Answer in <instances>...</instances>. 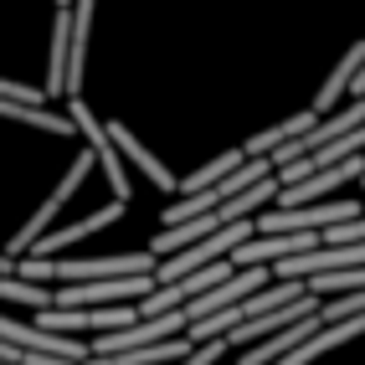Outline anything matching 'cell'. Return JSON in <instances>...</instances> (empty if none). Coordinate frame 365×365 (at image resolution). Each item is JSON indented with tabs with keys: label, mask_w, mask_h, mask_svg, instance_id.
<instances>
[{
	"label": "cell",
	"mask_w": 365,
	"mask_h": 365,
	"mask_svg": "<svg viewBox=\"0 0 365 365\" xmlns=\"http://www.w3.org/2000/svg\"><path fill=\"white\" fill-rule=\"evenodd\" d=\"M67 118H72V129L88 139V150H93V160H98V175L108 180V190H113L118 201H129V170H124V155L113 150V139H108V129H103V118H93V108L83 103V93H72Z\"/></svg>",
	"instance_id": "6da1fadb"
},
{
	"label": "cell",
	"mask_w": 365,
	"mask_h": 365,
	"mask_svg": "<svg viewBox=\"0 0 365 365\" xmlns=\"http://www.w3.org/2000/svg\"><path fill=\"white\" fill-rule=\"evenodd\" d=\"M93 165H98V160H93V150H83L78 160H72V170H67V175H62V185H57V190H52V196H46V201L36 206V216H26V227H21V232L11 237V257H21V252H26V247H31V242H36V237L46 232V227H52V222H57V211L67 206V196H72V190H78V185H83V175H88V170H93Z\"/></svg>",
	"instance_id": "7a4b0ae2"
},
{
	"label": "cell",
	"mask_w": 365,
	"mask_h": 365,
	"mask_svg": "<svg viewBox=\"0 0 365 365\" xmlns=\"http://www.w3.org/2000/svg\"><path fill=\"white\" fill-rule=\"evenodd\" d=\"M124 206H129V201H118V196H113L108 206H98V211H88L83 222H72V227H62V232H41V237H36V242H31V247L21 252V257H52V252L72 247V242H83L88 232H103V227H113L118 216H124Z\"/></svg>",
	"instance_id": "3957f363"
},
{
	"label": "cell",
	"mask_w": 365,
	"mask_h": 365,
	"mask_svg": "<svg viewBox=\"0 0 365 365\" xmlns=\"http://www.w3.org/2000/svg\"><path fill=\"white\" fill-rule=\"evenodd\" d=\"M0 339H16V345H26V350L62 355V360H83L88 355V339H67L62 329H41V324H16L11 314H0Z\"/></svg>",
	"instance_id": "277c9868"
},
{
	"label": "cell",
	"mask_w": 365,
	"mask_h": 365,
	"mask_svg": "<svg viewBox=\"0 0 365 365\" xmlns=\"http://www.w3.org/2000/svg\"><path fill=\"white\" fill-rule=\"evenodd\" d=\"M319 329V309H309V314H299V319H288L283 329H273V339H252L247 350H242V360L237 365H273L283 350H294L304 334H314Z\"/></svg>",
	"instance_id": "5b68a950"
},
{
	"label": "cell",
	"mask_w": 365,
	"mask_h": 365,
	"mask_svg": "<svg viewBox=\"0 0 365 365\" xmlns=\"http://www.w3.org/2000/svg\"><path fill=\"white\" fill-rule=\"evenodd\" d=\"M103 129H108V139H113V150L124 155V165H139L144 175H150V185H155V190L175 196V175H170V170H165V165H160V160H155V155H150V150H144V144L129 134V124H103Z\"/></svg>",
	"instance_id": "8992f818"
},
{
	"label": "cell",
	"mask_w": 365,
	"mask_h": 365,
	"mask_svg": "<svg viewBox=\"0 0 365 365\" xmlns=\"http://www.w3.org/2000/svg\"><path fill=\"white\" fill-rule=\"evenodd\" d=\"M360 57H365V41H355L345 57H339V67L324 78V88L314 93V113H329V108H339V98H345V88H350V78H355V67H360Z\"/></svg>",
	"instance_id": "52a82bcc"
},
{
	"label": "cell",
	"mask_w": 365,
	"mask_h": 365,
	"mask_svg": "<svg viewBox=\"0 0 365 365\" xmlns=\"http://www.w3.org/2000/svg\"><path fill=\"white\" fill-rule=\"evenodd\" d=\"M314 118H319L314 108H299L294 118H283V124H273V129H262V134H252L247 144H242V155H273V150H278L283 139H294V134H304V129L314 124Z\"/></svg>",
	"instance_id": "ba28073f"
},
{
	"label": "cell",
	"mask_w": 365,
	"mask_h": 365,
	"mask_svg": "<svg viewBox=\"0 0 365 365\" xmlns=\"http://www.w3.org/2000/svg\"><path fill=\"white\" fill-rule=\"evenodd\" d=\"M232 165H242V150H227V155H216L211 165H201V170H196V175H180V180H175V190H180V196H185V190H201V185H211V180H222Z\"/></svg>",
	"instance_id": "9c48e42d"
},
{
	"label": "cell",
	"mask_w": 365,
	"mask_h": 365,
	"mask_svg": "<svg viewBox=\"0 0 365 365\" xmlns=\"http://www.w3.org/2000/svg\"><path fill=\"white\" fill-rule=\"evenodd\" d=\"M222 355H227V339L216 334V339H196V345H190V350H185L175 365H216Z\"/></svg>",
	"instance_id": "30bf717a"
},
{
	"label": "cell",
	"mask_w": 365,
	"mask_h": 365,
	"mask_svg": "<svg viewBox=\"0 0 365 365\" xmlns=\"http://www.w3.org/2000/svg\"><path fill=\"white\" fill-rule=\"evenodd\" d=\"M57 6H72V0H57Z\"/></svg>",
	"instance_id": "8fae6325"
}]
</instances>
